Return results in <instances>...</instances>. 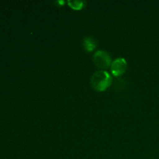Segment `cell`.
<instances>
[{
  "mask_svg": "<svg viewBox=\"0 0 159 159\" xmlns=\"http://www.w3.org/2000/svg\"><path fill=\"white\" fill-rule=\"evenodd\" d=\"M97 47V41L92 37H87L83 39V48L88 52H92Z\"/></svg>",
  "mask_w": 159,
  "mask_h": 159,
  "instance_id": "4",
  "label": "cell"
},
{
  "mask_svg": "<svg viewBox=\"0 0 159 159\" xmlns=\"http://www.w3.org/2000/svg\"><path fill=\"white\" fill-rule=\"evenodd\" d=\"M112 80L113 79L110 73L105 70H99L91 76L90 84L96 91L103 92L111 85Z\"/></svg>",
  "mask_w": 159,
  "mask_h": 159,
  "instance_id": "1",
  "label": "cell"
},
{
  "mask_svg": "<svg viewBox=\"0 0 159 159\" xmlns=\"http://www.w3.org/2000/svg\"><path fill=\"white\" fill-rule=\"evenodd\" d=\"M127 69V62L124 57H118L115 59L111 64L110 70L111 73L116 77L122 75Z\"/></svg>",
  "mask_w": 159,
  "mask_h": 159,
  "instance_id": "3",
  "label": "cell"
},
{
  "mask_svg": "<svg viewBox=\"0 0 159 159\" xmlns=\"http://www.w3.org/2000/svg\"><path fill=\"white\" fill-rule=\"evenodd\" d=\"M68 5L75 10H80L86 6V2L80 0H70L68 1Z\"/></svg>",
  "mask_w": 159,
  "mask_h": 159,
  "instance_id": "5",
  "label": "cell"
},
{
  "mask_svg": "<svg viewBox=\"0 0 159 159\" xmlns=\"http://www.w3.org/2000/svg\"><path fill=\"white\" fill-rule=\"evenodd\" d=\"M93 63L98 68L104 70L111 66L112 59L108 52L99 50L93 55Z\"/></svg>",
  "mask_w": 159,
  "mask_h": 159,
  "instance_id": "2",
  "label": "cell"
}]
</instances>
